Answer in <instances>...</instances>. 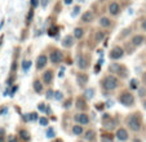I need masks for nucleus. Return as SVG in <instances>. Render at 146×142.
<instances>
[{
  "label": "nucleus",
  "mask_w": 146,
  "mask_h": 142,
  "mask_svg": "<svg viewBox=\"0 0 146 142\" xmlns=\"http://www.w3.org/2000/svg\"><path fill=\"white\" fill-rule=\"evenodd\" d=\"M127 124H128V127H129L132 131H135V132H137V131H140V128H141V123H140V119H138L136 115H132V116H129L128 117V121H127Z\"/></svg>",
  "instance_id": "1"
},
{
  "label": "nucleus",
  "mask_w": 146,
  "mask_h": 142,
  "mask_svg": "<svg viewBox=\"0 0 146 142\" xmlns=\"http://www.w3.org/2000/svg\"><path fill=\"white\" fill-rule=\"evenodd\" d=\"M116 84H118V80H116V78L113 76V75H109V76H106L105 80H104V87H105L108 90L115 89Z\"/></svg>",
  "instance_id": "2"
},
{
  "label": "nucleus",
  "mask_w": 146,
  "mask_h": 142,
  "mask_svg": "<svg viewBox=\"0 0 146 142\" xmlns=\"http://www.w3.org/2000/svg\"><path fill=\"white\" fill-rule=\"evenodd\" d=\"M133 96L131 94V93H123L120 97V102L124 105V106H131V105L133 104Z\"/></svg>",
  "instance_id": "3"
},
{
  "label": "nucleus",
  "mask_w": 146,
  "mask_h": 142,
  "mask_svg": "<svg viewBox=\"0 0 146 142\" xmlns=\"http://www.w3.org/2000/svg\"><path fill=\"white\" fill-rule=\"evenodd\" d=\"M115 136L119 141H127L128 139V132L125 131V128H119L118 131H116Z\"/></svg>",
  "instance_id": "4"
},
{
  "label": "nucleus",
  "mask_w": 146,
  "mask_h": 142,
  "mask_svg": "<svg viewBox=\"0 0 146 142\" xmlns=\"http://www.w3.org/2000/svg\"><path fill=\"white\" fill-rule=\"evenodd\" d=\"M121 56H123V49H121L120 46H115V48L111 50L110 57L113 58V60H118V58H120Z\"/></svg>",
  "instance_id": "5"
},
{
  "label": "nucleus",
  "mask_w": 146,
  "mask_h": 142,
  "mask_svg": "<svg viewBox=\"0 0 146 142\" xmlns=\"http://www.w3.org/2000/svg\"><path fill=\"white\" fill-rule=\"evenodd\" d=\"M75 120L80 124H88L89 117H88V115H86V114H78L76 116H75Z\"/></svg>",
  "instance_id": "6"
},
{
  "label": "nucleus",
  "mask_w": 146,
  "mask_h": 142,
  "mask_svg": "<svg viewBox=\"0 0 146 142\" xmlns=\"http://www.w3.org/2000/svg\"><path fill=\"white\" fill-rule=\"evenodd\" d=\"M50 60H52L53 63H58L61 60H62V53L58 52V50H54V52L50 54Z\"/></svg>",
  "instance_id": "7"
},
{
  "label": "nucleus",
  "mask_w": 146,
  "mask_h": 142,
  "mask_svg": "<svg viewBox=\"0 0 146 142\" xmlns=\"http://www.w3.org/2000/svg\"><path fill=\"white\" fill-rule=\"evenodd\" d=\"M93 18H94V16H93V13H92L91 11L84 12V14L82 16V21L83 22H92L93 21Z\"/></svg>",
  "instance_id": "8"
},
{
  "label": "nucleus",
  "mask_w": 146,
  "mask_h": 142,
  "mask_svg": "<svg viewBox=\"0 0 146 142\" xmlns=\"http://www.w3.org/2000/svg\"><path fill=\"white\" fill-rule=\"evenodd\" d=\"M84 138H86L87 141H94V138H96V133H94L93 129H89V131H87L86 134H84Z\"/></svg>",
  "instance_id": "9"
},
{
  "label": "nucleus",
  "mask_w": 146,
  "mask_h": 142,
  "mask_svg": "<svg viewBox=\"0 0 146 142\" xmlns=\"http://www.w3.org/2000/svg\"><path fill=\"white\" fill-rule=\"evenodd\" d=\"M45 63H47V57H45L44 54H43V56H39V58H38V63H36V67H38V68L44 67Z\"/></svg>",
  "instance_id": "10"
},
{
  "label": "nucleus",
  "mask_w": 146,
  "mask_h": 142,
  "mask_svg": "<svg viewBox=\"0 0 146 142\" xmlns=\"http://www.w3.org/2000/svg\"><path fill=\"white\" fill-rule=\"evenodd\" d=\"M119 9H120V8H119V4L118 3H111L110 7H109V11H110V13L114 14V16L119 13Z\"/></svg>",
  "instance_id": "11"
},
{
  "label": "nucleus",
  "mask_w": 146,
  "mask_h": 142,
  "mask_svg": "<svg viewBox=\"0 0 146 142\" xmlns=\"http://www.w3.org/2000/svg\"><path fill=\"white\" fill-rule=\"evenodd\" d=\"M83 132H84V129H83L82 125H74L72 127V133H74L75 136H80V134H83Z\"/></svg>",
  "instance_id": "12"
},
{
  "label": "nucleus",
  "mask_w": 146,
  "mask_h": 142,
  "mask_svg": "<svg viewBox=\"0 0 146 142\" xmlns=\"http://www.w3.org/2000/svg\"><path fill=\"white\" fill-rule=\"evenodd\" d=\"M72 43H74V38H72V36H66V38L64 39V45L66 46V48H70V46L72 45Z\"/></svg>",
  "instance_id": "13"
},
{
  "label": "nucleus",
  "mask_w": 146,
  "mask_h": 142,
  "mask_svg": "<svg viewBox=\"0 0 146 142\" xmlns=\"http://www.w3.org/2000/svg\"><path fill=\"white\" fill-rule=\"evenodd\" d=\"M132 43L135 44V45H141V44L143 43V36H141V35L135 36V38L132 39Z\"/></svg>",
  "instance_id": "14"
},
{
  "label": "nucleus",
  "mask_w": 146,
  "mask_h": 142,
  "mask_svg": "<svg viewBox=\"0 0 146 142\" xmlns=\"http://www.w3.org/2000/svg\"><path fill=\"white\" fill-rule=\"evenodd\" d=\"M52 78H53V74L50 72V71H47V72L43 75V82H44V83H50Z\"/></svg>",
  "instance_id": "15"
},
{
  "label": "nucleus",
  "mask_w": 146,
  "mask_h": 142,
  "mask_svg": "<svg viewBox=\"0 0 146 142\" xmlns=\"http://www.w3.org/2000/svg\"><path fill=\"white\" fill-rule=\"evenodd\" d=\"M74 35H75V38L80 39L83 35H84V30H83V29H80V27L75 29V30H74Z\"/></svg>",
  "instance_id": "16"
},
{
  "label": "nucleus",
  "mask_w": 146,
  "mask_h": 142,
  "mask_svg": "<svg viewBox=\"0 0 146 142\" xmlns=\"http://www.w3.org/2000/svg\"><path fill=\"white\" fill-rule=\"evenodd\" d=\"M100 25L105 26V27H109V26H110V19L106 18V17H102V18L100 19Z\"/></svg>",
  "instance_id": "17"
},
{
  "label": "nucleus",
  "mask_w": 146,
  "mask_h": 142,
  "mask_svg": "<svg viewBox=\"0 0 146 142\" xmlns=\"http://www.w3.org/2000/svg\"><path fill=\"white\" fill-rule=\"evenodd\" d=\"M110 70H111V71H115L116 74H120L121 67H120V65H118V63H114V65L110 66Z\"/></svg>",
  "instance_id": "18"
},
{
  "label": "nucleus",
  "mask_w": 146,
  "mask_h": 142,
  "mask_svg": "<svg viewBox=\"0 0 146 142\" xmlns=\"http://www.w3.org/2000/svg\"><path fill=\"white\" fill-rule=\"evenodd\" d=\"M21 138H23L25 139V141H29V139H30V133H29L27 131H21Z\"/></svg>",
  "instance_id": "19"
},
{
  "label": "nucleus",
  "mask_w": 146,
  "mask_h": 142,
  "mask_svg": "<svg viewBox=\"0 0 146 142\" xmlns=\"http://www.w3.org/2000/svg\"><path fill=\"white\" fill-rule=\"evenodd\" d=\"M87 82V76L86 75H83V74H80V75H78V83H79L80 85L82 84H84V83Z\"/></svg>",
  "instance_id": "20"
},
{
  "label": "nucleus",
  "mask_w": 146,
  "mask_h": 142,
  "mask_svg": "<svg viewBox=\"0 0 146 142\" xmlns=\"http://www.w3.org/2000/svg\"><path fill=\"white\" fill-rule=\"evenodd\" d=\"M34 88L36 92H41L43 90V84H40V82H35L34 83Z\"/></svg>",
  "instance_id": "21"
},
{
  "label": "nucleus",
  "mask_w": 146,
  "mask_h": 142,
  "mask_svg": "<svg viewBox=\"0 0 146 142\" xmlns=\"http://www.w3.org/2000/svg\"><path fill=\"white\" fill-rule=\"evenodd\" d=\"M78 63H79V67H80V68H83V67H86V66H87L86 60H84V58H83L82 56H80L79 60H78Z\"/></svg>",
  "instance_id": "22"
},
{
  "label": "nucleus",
  "mask_w": 146,
  "mask_h": 142,
  "mask_svg": "<svg viewBox=\"0 0 146 142\" xmlns=\"http://www.w3.org/2000/svg\"><path fill=\"white\" fill-rule=\"evenodd\" d=\"M40 124H41V125H47V124H48V119H47V117H41V119H40Z\"/></svg>",
  "instance_id": "23"
},
{
  "label": "nucleus",
  "mask_w": 146,
  "mask_h": 142,
  "mask_svg": "<svg viewBox=\"0 0 146 142\" xmlns=\"http://www.w3.org/2000/svg\"><path fill=\"white\" fill-rule=\"evenodd\" d=\"M54 136V131H53V129H48V132H47V137H53Z\"/></svg>",
  "instance_id": "24"
},
{
  "label": "nucleus",
  "mask_w": 146,
  "mask_h": 142,
  "mask_svg": "<svg viewBox=\"0 0 146 142\" xmlns=\"http://www.w3.org/2000/svg\"><path fill=\"white\" fill-rule=\"evenodd\" d=\"M131 87H132V88H137V80L133 79L132 82H131Z\"/></svg>",
  "instance_id": "25"
},
{
  "label": "nucleus",
  "mask_w": 146,
  "mask_h": 142,
  "mask_svg": "<svg viewBox=\"0 0 146 142\" xmlns=\"http://www.w3.org/2000/svg\"><path fill=\"white\" fill-rule=\"evenodd\" d=\"M36 117H38V116H36L35 112H34V114H30V119H31V120H36Z\"/></svg>",
  "instance_id": "26"
},
{
  "label": "nucleus",
  "mask_w": 146,
  "mask_h": 142,
  "mask_svg": "<svg viewBox=\"0 0 146 142\" xmlns=\"http://www.w3.org/2000/svg\"><path fill=\"white\" fill-rule=\"evenodd\" d=\"M92 93H93V89H88V90H87V96L92 97Z\"/></svg>",
  "instance_id": "27"
},
{
  "label": "nucleus",
  "mask_w": 146,
  "mask_h": 142,
  "mask_svg": "<svg viewBox=\"0 0 146 142\" xmlns=\"http://www.w3.org/2000/svg\"><path fill=\"white\" fill-rule=\"evenodd\" d=\"M9 142H16V137H9Z\"/></svg>",
  "instance_id": "28"
},
{
  "label": "nucleus",
  "mask_w": 146,
  "mask_h": 142,
  "mask_svg": "<svg viewBox=\"0 0 146 142\" xmlns=\"http://www.w3.org/2000/svg\"><path fill=\"white\" fill-rule=\"evenodd\" d=\"M39 109H40V110H44V109H45V106H44L43 104H41V105H39Z\"/></svg>",
  "instance_id": "29"
},
{
  "label": "nucleus",
  "mask_w": 146,
  "mask_h": 142,
  "mask_svg": "<svg viewBox=\"0 0 146 142\" xmlns=\"http://www.w3.org/2000/svg\"><path fill=\"white\" fill-rule=\"evenodd\" d=\"M36 1H38V0H33V5H34V7H36V4H38Z\"/></svg>",
  "instance_id": "30"
},
{
  "label": "nucleus",
  "mask_w": 146,
  "mask_h": 142,
  "mask_svg": "<svg viewBox=\"0 0 146 142\" xmlns=\"http://www.w3.org/2000/svg\"><path fill=\"white\" fill-rule=\"evenodd\" d=\"M29 66H30V62H26V63H25V68H27Z\"/></svg>",
  "instance_id": "31"
},
{
  "label": "nucleus",
  "mask_w": 146,
  "mask_h": 142,
  "mask_svg": "<svg viewBox=\"0 0 146 142\" xmlns=\"http://www.w3.org/2000/svg\"><path fill=\"white\" fill-rule=\"evenodd\" d=\"M142 27L146 30V21H143V23H142Z\"/></svg>",
  "instance_id": "32"
},
{
  "label": "nucleus",
  "mask_w": 146,
  "mask_h": 142,
  "mask_svg": "<svg viewBox=\"0 0 146 142\" xmlns=\"http://www.w3.org/2000/svg\"><path fill=\"white\" fill-rule=\"evenodd\" d=\"M143 82H145V84H146V72L143 74Z\"/></svg>",
  "instance_id": "33"
},
{
  "label": "nucleus",
  "mask_w": 146,
  "mask_h": 142,
  "mask_svg": "<svg viewBox=\"0 0 146 142\" xmlns=\"http://www.w3.org/2000/svg\"><path fill=\"white\" fill-rule=\"evenodd\" d=\"M133 142H141V139H138V138H135V139H133Z\"/></svg>",
  "instance_id": "34"
},
{
  "label": "nucleus",
  "mask_w": 146,
  "mask_h": 142,
  "mask_svg": "<svg viewBox=\"0 0 146 142\" xmlns=\"http://www.w3.org/2000/svg\"><path fill=\"white\" fill-rule=\"evenodd\" d=\"M53 142H62V139H54Z\"/></svg>",
  "instance_id": "35"
},
{
  "label": "nucleus",
  "mask_w": 146,
  "mask_h": 142,
  "mask_svg": "<svg viewBox=\"0 0 146 142\" xmlns=\"http://www.w3.org/2000/svg\"><path fill=\"white\" fill-rule=\"evenodd\" d=\"M71 3V0H66V4H70Z\"/></svg>",
  "instance_id": "36"
},
{
  "label": "nucleus",
  "mask_w": 146,
  "mask_h": 142,
  "mask_svg": "<svg viewBox=\"0 0 146 142\" xmlns=\"http://www.w3.org/2000/svg\"><path fill=\"white\" fill-rule=\"evenodd\" d=\"M0 142H3V138H0Z\"/></svg>",
  "instance_id": "37"
},
{
  "label": "nucleus",
  "mask_w": 146,
  "mask_h": 142,
  "mask_svg": "<svg viewBox=\"0 0 146 142\" xmlns=\"http://www.w3.org/2000/svg\"><path fill=\"white\" fill-rule=\"evenodd\" d=\"M143 106H145V109H146V102H145V105H143Z\"/></svg>",
  "instance_id": "38"
}]
</instances>
